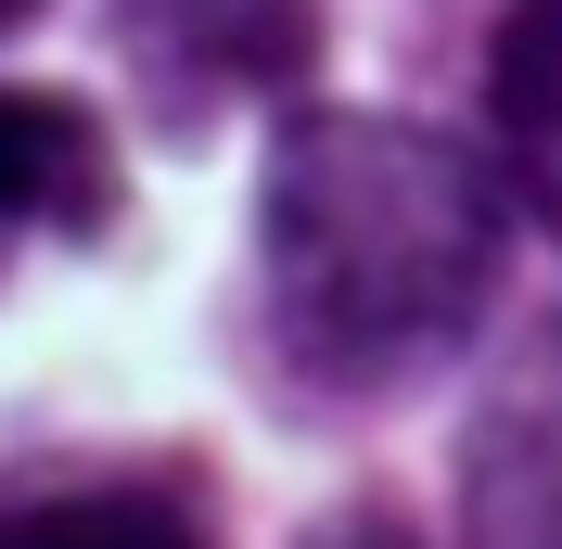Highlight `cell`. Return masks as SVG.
Returning a JSON list of instances; mask_svg holds the SVG:
<instances>
[{
	"mask_svg": "<svg viewBox=\"0 0 562 549\" xmlns=\"http://www.w3.org/2000/svg\"><path fill=\"white\" fill-rule=\"evenodd\" d=\"M512 217L460 141L319 103L256 179V307L281 371L319 396H409L486 333Z\"/></svg>",
	"mask_w": 562,
	"mask_h": 549,
	"instance_id": "obj_1",
	"label": "cell"
},
{
	"mask_svg": "<svg viewBox=\"0 0 562 549\" xmlns=\"http://www.w3.org/2000/svg\"><path fill=\"white\" fill-rule=\"evenodd\" d=\"M460 549H562V320L512 333L460 410Z\"/></svg>",
	"mask_w": 562,
	"mask_h": 549,
	"instance_id": "obj_2",
	"label": "cell"
},
{
	"mask_svg": "<svg viewBox=\"0 0 562 549\" xmlns=\"http://www.w3.org/2000/svg\"><path fill=\"white\" fill-rule=\"evenodd\" d=\"M140 90L167 128H205L231 103H269L319 65V0H115Z\"/></svg>",
	"mask_w": 562,
	"mask_h": 549,
	"instance_id": "obj_3",
	"label": "cell"
},
{
	"mask_svg": "<svg viewBox=\"0 0 562 549\" xmlns=\"http://www.w3.org/2000/svg\"><path fill=\"white\" fill-rule=\"evenodd\" d=\"M115 231V141L65 90H0V269L13 243H103Z\"/></svg>",
	"mask_w": 562,
	"mask_h": 549,
	"instance_id": "obj_4",
	"label": "cell"
},
{
	"mask_svg": "<svg viewBox=\"0 0 562 549\" xmlns=\"http://www.w3.org/2000/svg\"><path fill=\"white\" fill-rule=\"evenodd\" d=\"M486 115H498V167H512L525 217L562 243V0H512V13H498Z\"/></svg>",
	"mask_w": 562,
	"mask_h": 549,
	"instance_id": "obj_5",
	"label": "cell"
},
{
	"mask_svg": "<svg viewBox=\"0 0 562 549\" xmlns=\"http://www.w3.org/2000/svg\"><path fill=\"white\" fill-rule=\"evenodd\" d=\"M0 549H205V524L167 485H52L26 512H0Z\"/></svg>",
	"mask_w": 562,
	"mask_h": 549,
	"instance_id": "obj_6",
	"label": "cell"
},
{
	"mask_svg": "<svg viewBox=\"0 0 562 549\" xmlns=\"http://www.w3.org/2000/svg\"><path fill=\"white\" fill-rule=\"evenodd\" d=\"M294 549H422L396 512H346V524H319V537H294Z\"/></svg>",
	"mask_w": 562,
	"mask_h": 549,
	"instance_id": "obj_7",
	"label": "cell"
},
{
	"mask_svg": "<svg viewBox=\"0 0 562 549\" xmlns=\"http://www.w3.org/2000/svg\"><path fill=\"white\" fill-rule=\"evenodd\" d=\"M26 13H38V0H0V38H13V26H26Z\"/></svg>",
	"mask_w": 562,
	"mask_h": 549,
	"instance_id": "obj_8",
	"label": "cell"
}]
</instances>
